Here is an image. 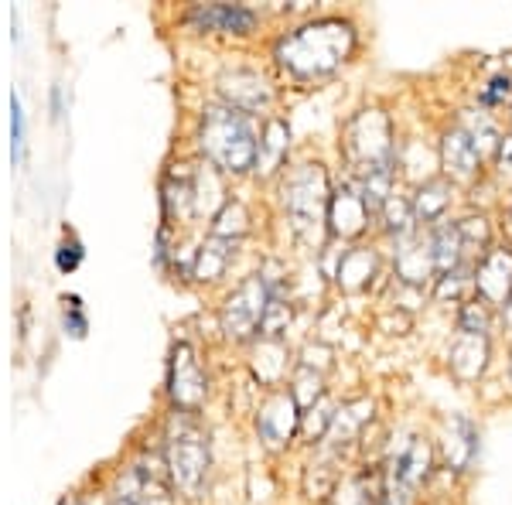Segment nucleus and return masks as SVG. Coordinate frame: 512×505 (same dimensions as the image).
I'll return each instance as SVG.
<instances>
[{
  "instance_id": "nucleus-19",
  "label": "nucleus",
  "mask_w": 512,
  "mask_h": 505,
  "mask_svg": "<svg viewBox=\"0 0 512 505\" xmlns=\"http://www.w3.org/2000/svg\"><path fill=\"white\" fill-rule=\"evenodd\" d=\"M478 454V430L465 417H454L448 424V444H444V461L454 471H468Z\"/></svg>"
},
{
  "instance_id": "nucleus-3",
  "label": "nucleus",
  "mask_w": 512,
  "mask_h": 505,
  "mask_svg": "<svg viewBox=\"0 0 512 505\" xmlns=\"http://www.w3.org/2000/svg\"><path fill=\"white\" fill-rule=\"evenodd\" d=\"M328 205H332V185L328 171L318 161H304L284 181V209L294 236L304 246H325L328 236Z\"/></svg>"
},
{
  "instance_id": "nucleus-14",
  "label": "nucleus",
  "mask_w": 512,
  "mask_h": 505,
  "mask_svg": "<svg viewBox=\"0 0 512 505\" xmlns=\"http://www.w3.org/2000/svg\"><path fill=\"white\" fill-rule=\"evenodd\" d=\"M373 420V400L369 396H359V400H349V403H342V407L335 410V420H332V427H328V434H325V454H342L345 447H352L355 441H359V434H362V427Z\"/></svg>"
},
{
  "instance_id": "nucleus-22",
  "label": "nucleus",
  "mask_w": 512,
  "mask_h": 505,
  "mask_svg": "<svg viewBox=\"0 0 512 505\" xmlns=\"http://www.w3.org/2000/svg\"><path fill=\"white\" fill-rule=\"evenodd\" d=\"M379 270V260L373 250H349L342 256V263H338V284L345 287V291H362V287H369V280L376 277Z\"/></svg>"
},
{
  "instance_id": "nucleus-31",
  "label": "nucleus",
  "mask_w": 512,
  "mask_h": 505,
  "mask_svg": "<svg viewBox=\"0 0 512 505\" xmlns=\"http://www.w3.org/2000/svg\"><path fill=\"white\" fill-rule=\"evenodd\" d=\"M113 505H137V502H130V499H127V495H120V499H117V502H113Z\"/></svg>"
},
{
  "instance_id": "nucleus-12",
  "label": "nucleus",
  "mask_w": 512,
  "mask_h": 505,
  "mask_svg": "<svg viewBox=\"0 0 512 505\" xmlns=\"http://www.w3.org/2000/svg\"><path fill=\"white\" fill-rule=\"evenodd\" d=\"M219 93L226 99V106H233L239 113H260L274 103V93H270L267 79L253 69H233L219 79Z\"/></svg>"
},
{
  "instance_id": "nucleus-27",
  "label": "nucleus",
  "mask_w": 512,
  "mask_h": 505,
  "mask_svg": "<svg viewBox=\"0 0 512 505\" xmlns=\"http://www.w3.org/2000/svg\"><path fill=\"white\" fill-rule=\"evenodd\" d=\"M512 93V79L509 76H499V79H492L489 82V89H482V96H478V103L482 106H495V103H502Z\"/></svg>"
},
{
  "instance_id": "nucleus-28",
  "label": "nucleus",
  "mask_w": 512,
  "mask_h": 505,
  "mask_svg": "<svg viewBox=\"0 0 512 505\" xmlns=\"http://www.w3.org/2000/svg\"><path fill=\"white\" fill-rule=\"evenodd\" d=\"M79 260H82V246L72 239V243H62L59 246V256H55V263H59V270H65V273H72L79 267Z\"/></svg>"
},
{
  "instance_id": "nucleus-10",
  "label": "nucleus",
  "mask_w": 512,
  "mask_h": 505,
  "mask_svg": "<svg viewBox=\"0 0 512 505\" xmlns=\"http://www.w3.org/2000/svg\"><path fill=\"white\" fill-rule=\"evenodd\" d=\"M475 297H482L492 308H502V304L512 297V253L506 246H492L482 260L475 263Z\"/></svg>"
},
{
  "instance_id": "nucleus-11",
  "label": "nucleus",
  "mask_w": 512,
  "mask_h": 505,
  "mask_svg": "<svg viewBox=\"0 0 512 505\" xmlns=\"http://www.w3.org/2000/svg\"><path fill=\"white\" fill-rule=\"evenodd\" d=\"M369 219L373 212H369L359 185H338L332 192V205H328V233L338 239H355L366 233Z\"/></svg>"
},
{
  "instance_id": "nucleus-21",
  "label": "nucleus",
  "mask_w": 512,
  "mask_h": 505,
  "mask_svg": "<svg viewBox=\"0 0 512 505\" xmlns=\"http://www.w3.org/2000/svg\"><path fill=\"white\" fill-rule=\"evenodd\" d=\"M233 253H236V243L219 239V236H209L205 239V246L195 253V260H192V277L195 280H219L222 273H226L229 260H233Z\"/></svg>"
},
{
  "instance_id": "nucleus-18",
  "label": "nucleus",
  "mask_w": 512,
  "mask_h": 505,
  "mask_svg": "<svg viewBox=\"0 0 512 505\" xmlns=\"http://www.w3.org/2000/svg\"><path fill=\"white\" fill-rule=\"evenodd\" d=\"M489 366V338L485 335H458L451 345V369L458 379H478Z\"/></svg>"
},
{
  "instance_id": "nucleus-2",
  "label": "nucleus",
  "mask_w": 512,
  "mask_h": 505,
  "mask_svg": "<svg viewBox=\"0 0 512 505\" xmlns=\"http://www.w3.org/2000/svg\"><path fill=\"white\" fill-rule=\"evenodd\" d=\"M198 147L216 168L229 171V175H246V171H256L260 137L246 113L233 110V106H209L202 113Z\"/></svg>"
},
{
  "instance_id": "nucleus-1",
  "label": "nucleus",
  "mask_w": 512,
  "mask_h": 505,
  "mask_svg": "<svg viewBox=\"0 0 512 505\" xmlns=\"http://www.w3.org/2000/svg\"><path fill=\"white\" fill-rule=\"evenodd\" d=\"M355 52V24L345 18H318L287 31L274 45V59L287 76L308 82L342 69Z\"/></svg>"
},
{
  "instance_id": "nucleus-25",
  "label": "nucleus",
  "mask_w": 512,
  "mask_h": 505,
  "mask_svg": "<svg viewBox=\"0 0 512 505\" xmlns=\"http://www.w3.org/2000/svg\"><path fill=\"white\" fill-rule=\"evenodd\" d=\"M492 314H495L492 304H485L482 297H472V301H468L465 308H461V318H458L461 335H485V338H489Z\"/></svg>"
},
{
  "instance_id": "nucleus-20",
  "label": "nucleus",
  "mask_w": 512,
  "mask_h": 505,
  "mask_svg": "<svg viewBox=\"0 0 512 505\" xmlns=\"http://www.w3.org/2000/svg\"><path fill=\"white\" fill-rule=\"evenodd\" d=\"M410 205H414L417 222L431 226V222H437L444 212H448V205H451V181L448 178L424 181V185L417 188V195L410 198Z\"/></svg>"
},
{
  "instance_id": "nucleus-13",
  "label": "nucleus",
  "mask_w": 512,
  "mask_h": 505,
  "mask_svg": "<svg viewBox=\"0 0 512 505\" xmlns=\"http://www.w3.org/2000/svg\"><path fill=\"white\" fill-rule=\"evenodd\" d=\"M188 24H195L198 31H222V35H246L256 28V11L243 4H195L185 14Z\"/></svg>"
},
{
  "instance_id": "nucleus-15",
  "label": "nucleus",
  "mask_w": 512,
  "mask_h": 505,
  "mask_svg": "<svg viewBox=\"0 0 512 505\" xmlns=\"http://www.w3.org/2000/svg\"><path fill=\"white\" fill-rule=\"evenodd\" d=\"M287 147H291V130H287L284 120L270 117L263 123V134H260V151H256V175L270 178L284 168L287 161Z\"/></svg>"
},
{
  "instance_id": "nucleus-8",
  "label": "nucleus",
  "mask_w": 512,
  "mask_h": 505,
  "mask_svg": "<svg viewBox=\"0 0 512 505\" xmlns=\"http://www.w3.org/2000/svg\"><path fill=\"white\" fill-rule=\"evenodd\" d=\"M301 417L304 413L297 407L291 389H277L274 396H267L260 413H256V430H260V437L270 447H287L297 434V427H301Z\"/></svg>"
},
{
  "instance_id": "nucleus-32",
  "label": "nucleus",
  "mask_w": 512,
  "mask_h": 505,
  "mask_svg": "<svg viewBox=\"0 0 512 505\" xmlns=\"http://www.w3.org/2000/svg\"><path fill=\"white\" fill-rule=\"evenodd\" d=\"M62 505H82V502H79V499H65Z\"/></svg>"
},
{
  "instance_id": "nucleus-30",
  "label": "nucleus",
  "mask_w": 512,
  "mask_h": 505,
  "mask_svg": "<svg viewBox=\"0 0 512 505\" xmlns=\"http://www.w3.org/2000/svg\"><path fill=\"white\" fill-rule=\"evenodd\" d=\"M502 325H506V331L512 335V297H509L506 304H502Z\"/></svg>"
},
{
  "instance_id": "nucleus-29",
  "label": "nucleus",
  "mask_w": 512,
  "mask_h": 505,
  "mask_svg": "<svg viewBox=\"0 0 512 505\" xmlns=\"http://www.w3.org/2000/svg\"><path fill=\"white\" fill-rule=\"evenodd\" d=\"M65 304H69L65 308V328H72V335L82 338L86 335V318L79 314V297H65Z\"/></svg>"
},
{
  "instance_id": "nucleus-7",
  "label": "nucleus",
  "mask_w": 512,
  "mask_h": 505,
  "mask_svg": "<svg viewBox=\"0 0 512 505\" xmlns=\"http://www.w3.org/2000/svg\"><path fill=\"white\" fill-rule=\"evenodd\" d=\"M168 386H171V400L175 407L185 413H192L202 407L205 393H209V383H205V372L198 366V355L192 345H175L171 352V369H168Z\"/></svg>"
},
{
  "instance_id": "nucleus-23",
  "label": "nucleus",
  "mask_w": 512,
  "mask_h": 505,
  "mask_svg": "<svg viewBox=\"0 0 512 505\" xmlns=\"http://www.w3.org/2000/svg\"><path fill=\"white\" fill-rule=\"evenodd\" d=\"M383 222H386V233L396 239V246L407 243V239L417 236V215H414V205H410V198H390V202L383 205Z\"/></svg>"
},
{
  "instance_id": "nucleus-6",
  "label": "nucleus",
  "mask_w": 512,
  "mask_h": 505,
  "mask_svg": "<svg viewBox=\"0 0 512 505\" xmlns=\"http://www.w3.org/2000/svg\"><path fill=\"white\" fill-rule=\"evenodd\" d=\"M267 308H270L267 277H263V273L246 277L243 284L226 297V304H222V331H226V338H233V342H246L250 335H256V331L263 328Z\"/></svg>"
},
{
  "instance_id": "nucleus-16",
  "label": "nucleus",
  "mask_w": 512,
  "mask_h": 505,
  "mask_svg": "<svg viewBox=\"0 0 512 505\" xmlns=\"http://www.w3.org/2000/svg\"><path fill=\"white\" fill-rule=\"evenodd\" d=\"M396 277H400L403 284H410V287H420L427 277H437L431 239H427V246H424L414 236V239H407V243L396 246Z\"/></svg>"
},
{
  "instance_id": "nucleus-4",
  "label": "nucleus",
  "mask_w": 512,
  "mask_h": 505,
  "mask_svg": "<svg viewBox=\"0 0 512 505\" xmlns=\"http://www.w3.org/2000/svg\"><path fill=\"white\" fill-rule=\"evenodd\" d=\"M342 151L355 181L393 171V123L383 110H362L345 123Z\"/></svg>"
},
{
  "instance_id": "nucleus-26",
  "label": "nucleus",
  "mask_w": 512,
  "mask_h": 505,
  "mask_svg": "<svg viewBox=\"0 0 512 505\" xmlns=\"http://www.w3.org/2000/svg\"><path fill=\"white\" fill-rule=\"evenodd\" d=\"M24 147V113H21V99L11 93V157L18 161Z\"/></svg>"
},
{
  "instance_id": "nucleus-17",
  "label": "nucleus",
  "mask_w": 512,
  "mask_h": 505,
  "mask_svg": "<svg viewBox=\"0 0 512 505\" xmlns=\"http://www.w3.org/2000/svg\"><path fill=\"white\" fill-rule=\"evenodd\" d=\"M431 253H434L437 277H444V273H451V270H458V267H468L465 243H461L458 222H441V226H434V233H431Z\"/></svg>"
},
{
  "instance_id": "nucleus-9",
  "label": "nucleus",
  "mask_w": 512,
  "mask_h": 505,
  "mask_svg": "<svg viewBox=\"0 0 512 505\" xmlns=\"http://www.w3.org/2000/svg\"><path fill=\"white\" fill-rule=\"evenodd\" d=\"M441 168L448 181H458V185H472L482 175V147L465 127H451L441 137Z\"/></svg>"
},
{
  "instance_id": "nucleus-24",
  "label": "nucleus",
  "mask_w": 512,
  "mask_h": 505,
  "mask_svg": "<svg viewBox=\"0 0 512 505\" xmlns=\"http://www.w3.org/2000/svg\"><path fill=\"white\" fill-rule=\"evenodd\" d=\"M246 229H250V212L239 202H226L222 212L212 219V236L229 239V243H239V239L246 236Z\"/></svg>"
},
{
  "instance_id": "nucleus-5",
  "label": "nucleus",
  "mask_w": 512,
  "mask_h": 505,
  "mask_svg": "<svg viewBox=\"0 0 512 505\" xmlns=\"http://www.w3.org/2000/svg\"><path fill=\"white\" fill-rule=\"evenodd\" d=\"M164 458H168V475L175 488L185 495H198L205 485V471H209V441L195 424L171 427L168 444H164Z\"/></svg>"
}]
</instances>
